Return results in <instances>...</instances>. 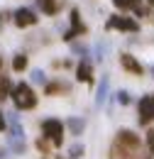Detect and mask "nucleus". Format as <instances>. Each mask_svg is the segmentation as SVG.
<instances>
[{
	"mask_svg": "<svg viewBox=\"0 0 154 159\" xmlns=\"http://www.w3.org/2000/svg\"><path fill=\"white\" fill-rule=\"evenodd\" d=\"M12 98H15V103H17V108H32V105L37 103L32 88H29L27 83H20L17 88H15V93H12Z\"/></svg>",
	"mask_w": 154,
	"mask_h": 159,
	"instance_id": "1",
	"label": "nucleus"
},
{
	"mask_svg": "<svg viewBox=\"0 0 154 159\" xmlns=\"http://www.w3.org/2000/svg\"><path fill=\"white\" fill-rule=\"evenodd\" d=\"M105 27H108V30L113 27V30H125V32H137V22L130 20V17H120V15H113Z\"/></svg>",
	"mask_w": 154,
	"mask_h": 159,
	"instance_id": "2",
	"label": "nucleus"
},
{
	"mask_svg": "<svg viewBox=\"0 0 154 159\" xmlns=\"http://www.w3.org/2000/svg\"><path fill=\"white\" fill-rule=\"evenodd\" d=\"M34 22H37V15L29 7H20L15 12V25L17 27H27V25H34Z\"/></svg>",
	"mask_w": 154,
	"mask_h": 159,
	"instance_id": "3",
	"label": "nucleus"
},
{
	"mask_svg": "<svg viewBox=\"0 0 154 159\" xmlns=\"http://www.w3.org/2000/svg\"><path fill=\"white\" fill-rule=\"evenodd\" d=\"M44 132H47V137L54 139V144H61V125L57 120H47L44 122Z\"/></svg>",
	"mask_w": 154,
	"mask_h": 159,
	"instance_id": "4",
	"label": "nucleus"
},
{
	"mask_svg": "<svg viewBox=\"0 0 154 159\" xmlns=\"http://www.w3.org/2000/svg\"><path fill=\"white\" fill-rule=\"evenodd\" d=\"M139 115H142V122L154 118V96H149V98H144L139 103Z\"/></svg>",
	"mask_w": 154,
	"mask_h": 159,
	"instance_id": "5",
	"label": "nucleus"
},
{
	"mask_svg": "<svg viewBox=\"0 0 154 159\" xmlns=\"http://www.w3.org/2000/svg\"><path fill=\"white\" fill-rule=\"evenodd\" d=\"M122 66H125L127 71H132V74H142V66H139L130 54H125V57H122Z\"/></svg>",
	"mask_w": 154,
	"mask_h": 159,
	"instance_id": "6",
	"label": "nucleus"
},
{
	"mask_svg": "<svg viewBox=\"0 0 154 159\" xmlns=\"http://www.w3.org/2000/svg\"><path fill=\"white\" fill-rule=\"evenodd\" d=\"M120 144H127V147H137L139 144V139H137V135L135 132H120Z\"/></svg>",
	"mask_w": 154,
	"mask_h": 159,
	"instance_id": "7",
	"label": "nucleus"
},
{
	"mask_svg": "<svg viewBox=\"0 0 154 159\" xmlns=\"http://www.w3.org/2000/svg\"><path fill=\"white\" fill-rule=\"evenodd\" d=\"M91 74H93L91 64H88V61H81V66H78V79L81 81H91Z\"/></svg>",
	"mask_w": 154,
	"mask_h": 159,
	"instance_id": "8",
	"label": "nucleus"
},
{
	"mask_svg": "<svg viewBox=\"0 0 154 159\" xmlns=\"http://www.w3.org/2000/svg\"><path fill=\"white\" fill-rule=\"evenodd\" d=\"M39 5H42V10H44L47 15H52V12L57 10V0H39Z\"/></svg>",
	"mask_w": 154,
	"mask_h": 159,
	"instance_id": "9",
	"label": "nucleus"
},
{
	"mask_svg": "<svg viewBox=\"0 0 154 159\" xmlns=\"http://www.w3.org/2000/svg\"><path fill=\"white\" fill-rule=\"evenodd\" d=\"M117 7H122V10H130V7H137L139 5V0H113Z\"/></svg>",
	"mask_w": 154,
	"mask_h": 159,
	"instance_id": "10",
	"label": "nucleus"
},
{
	"mask_svg": "<svg viewBox=\"0 0 154 159\" xmlns=\"http://www.w3.org/2000/svg\"><path fill=\"white\" fill-rule=\"evenodd\" d=\"M7 91H10V81H7V79H2V81H0V100H2V98H7Z\"/></svg>",
	"mask_w": 154,
	"mask_h": 159,
	"instance_id": "11",
	"label": "nucleus"
},
{
	"mask_svg": "<svg viewBox=\"0 0 154 159\" xmlns=\"http://www.w3.org/2000/svg\"><path fill=\"white\" fill-rule=\"evenodd\" d=\"M105 88H108V81L103 79V83H100V88H98V96H96V103H103V98H105Z\"/></svg>",
	"mask_w": 154,
	"mask_h": 159,
	"instance_id": "12",
	"label": "nucleus"
},
{
	"mask_svg": "<svg viewBox=\"0 0 154 159\" xmlns=\"http://www.w3.org/2000/svg\"><path fill=\"white\" fill-rule=\"evenodd\" d=\"M12 66H15V71H22V69L27 66V59H25V57H17V59H15V64H12Z\"/></svg>",
	"mask_w": 154,
	"mask_h": 159,
	"instance_id": "13",
	"label": "nucleus"
},
{
	"mask_svg": "<svg viewBox=\"0 0 154 159\" xmlns=\"http://www.w3.org/2000/svg\"><path fill=\"white\" fill-rule=\"evenodd\" d=\"M69 127H71L74 132H81V130H83V120H71V122H69Z\"/></svg>",
	"mask_w": 154,
	"mask_h": 159,
	"instance_id": "14",
	"label": "nucleus"
},
{
	"mask_svg": "<svg viewBox=\"0 0 154 159\" xmlns=\"http://www.w3.org/2000/svg\"><path fill=\"white\" fill-rule=\"evenodd\" d=\"M32 79L37 81V83H44V74H42V71H34V74H32Z\"/></svg>",
	"mask_w": 154,
	"mask_h": 159,
	"instance_id": "15",
	"label": "nucleus"
},
{
	"mask_svg": "<svg viewBox=\"0 0 154 159\" xmlns=\"http://www.w3.org/2000/svg\"><path fill=\"white\" fill-rule=\"evenodd\" d=\"M117 96H120V103H130V96H127L125 91H122V93H117Z\"/></svg>",
	"mask_w": 154,
	"mask_h": 159,
	"instance_id": "16",
	"label": "nucleus"
},
{
	"mask_svg": "<svg viewBox=\"0 0 154 159\" xmlns=\"http://www.w3.org/2000/svg\"><path fill=\"white\" fill-rule=\"evenodd\" d=\"M149 144L154 147V132H149Z\"/></svg>",
	"mask_w": 154,
	"mask_h": 159,
	"instance_id": "17",
	"label": "nucleus"
},
{
	"mask_svg": "<svg viewBox=\"0 0 154 159\" xmlns=\"http://www.w3.org/2000/svg\"><path fill=\"white\" fill-rule=\"evenodd\" d=\"M5 127V120H2V113H0V130Z\"/></svg>",
	"mask_w": 154,
	"mask_h": 159,
	"instance_id": "18",
	"label": "nucleus"
},
{
	"mask_svg": "<svg viewBox=\"0 0 154 159\" xmlns=\"http://www.w3.org/2000/svg\"><path fill=\"white\" fill-rule=\"evenodd\" d=\"M149 2H154V0H149Z\"/></svg>",
	"mask_w": 154,
	"mask_h": 159,
	"instance_id": "19",
	"label": "nucleus"
}]
</instances>
